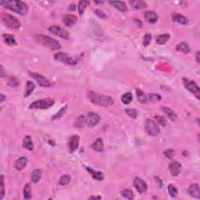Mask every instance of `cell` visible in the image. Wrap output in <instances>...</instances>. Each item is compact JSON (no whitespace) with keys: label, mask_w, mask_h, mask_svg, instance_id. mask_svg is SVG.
I'll list each match as a JSON object with an SVG mask.
<instances>
[{"label":"cell","mask_w":200,"mask_h":200,"mask_svg":"<svg viewBox=\"0 0 200 200\" xmlns=\"http://www.w3.org/2000/svg\"><path fill=\"white\" fill-rule=\"evenodd\" d=\"M1 5L6 9L21 15H25L28 11V6L22 1H16V0L2 1Z\"/></svg>","instance_id":"1"},{"label":"cell","mask_w":200,"mask_h":200,"mask_svg":"<svg viewBox=\"0 0 200 200\" xmlns=\"http://www.w3.org/2000/svg\"><path fill=\"white\" fill-rule=\"evenodd\" d=\"M87 97L92 103L101 106H110L113 104V99L108 95H99L94 91H88Z\"/></svg>","instance_id":"2"},{"label":"cell","mask_w":200,"mask_h":200,"mask_svg":"<svg viewBox=\"0 0 200 200\" xmlns=\"http://www.w3.org/2000/svg\"><path fill=\"white\" fill-rule=\"evenodd\" d=\"M35 40L36 42H38L41 45L47 47L51 50H59L61 48L59 41L54 38L45 36V35H37V36H35Z\"/></svg>","instance_id":"3"},{"label":"cell","mask_w":200,"mask_h":200,"mask_svg":"<svg viewBox=\"0 0 200 200\" xmlns=\"http://www.w3.org/2000/svg\"><path fill=\"white\" fill-rule=\"evenodd\" d=\"M2 21L7 28L10 29H19L21 26V23L15 17L8 13H2L1 16Z\"/></svg>","instance_id":"4"},{"label":"cell","mask_w":200,"mask_h":200,"mask_svg":"<svg viewBox=\"0 0 200 200\" xmlns=\"http://www.w3.org/2000/svg\"><path fill=\"white\" fill-rule=\"evenodd\" d=\"M54 104V100L50 98L38 99L30 105V109H48Z\"/></svg>","instance_id":"5"},{"label":"cell","mask_w":200,"mask_h":200,"mask_svg":"<svg viewBox=\"0 0 200 200\" xmlns=\"http://www.w3.org/2000/svg\"><path fill=\"white\" fill-rule=\"evenodd\" d=\"M145 131L151 136H157L160 133L159 126L152 120L147 119L145 123Z\"/></svg>","instance_id":"6"},{"label":"cell","mask_w":200,"mask_h":200,"mask_svg":"<svg viewBox=\"0 0 200 200\" xmlns=\"http://www.w3.org/2000/svg\"><path fill=\"white\" fill-rule=\"evenodd\" d=\"M54 58L57 61L63 63L64 64H67V65H75L77 63V61L72 56L68 55L67 53H65V52H56L54 56Z\"/></svg>","instance_id":"7"},{"label":"cell","mask_w":200,"mask_h":200,"mask_svg":"<svg viewBox=\"0 0 200 200\" xmlns=\"http://www.w3.org/2000/svg\"><path fill=\"white\" fill-rule=\"evenodd\" d=\"M183 83H184V85H185V88L187 90L191 92L197 98H199V88L197 85L196 83L193 81H191L189 79H187V78H183Z\"/></svg>","instance_id":"8"},{"label":"cell","mask_w":200,"mask_h":200,"mask_svg":"<svg viewBox=\"0 0 200 200\" xmlns=\"http://www.w3.org/2000/svg\"><path fill=\"white\" fill-rule=\"evenodd\" d=\"M30 76L31 78H33L39 84V85H41V87H50L52 85V84L50 83V81L47 79L46 78H45L44 76L41 75L40 74H38V73H35V72H29Z\"/></svg>","instance_id":"9"},{"label":"cell","mask_w":200,"mask_h":200,"mask_svg":"<svg viewBox=\"0 0 200 200\" xmlns=\"http://www.w3.org/2000/svg\"><path fill=\"white\" fill-rule=\"evenodd\" d=\"M48 31L51 33H52L53 35L60 37V38H64V39H68L70 38L69 33L59 26H55L54 25V26L49 27L48 28Z\"/></svg>","instance_id":"10"},{"label":"cell","mask_w":200,"mask_h":200,"mask_svg":"<svg viewBox=\"0 0 200 200\" xmlns=\"http://www.w3.org/2000/svg\"><path fill=\"white\" fill-rule=\"evenodd\" d=\"M100 121L99 116L96 114L95 113L89 112L87 114L86 117V124L89 127L95 126Z\"/></svg>","instance_id":"11"},{"label":"cell","mask_w":200,"mask_h":200,"mask_svg":"<svg viewBox=\"0 0 200 200\" xmlns=\"http://www.w3.org/2000/svg\"><path fill=\"white\" fill-rule=\"evenodd\" d=\"M134 186L140 194L145 193L147 191L146 183L140 178H135L134 180Z\"/></svg>","instance_id":"12"},{"label":"cell","mask_w":200,"mask_h":200,"mask_svg":"<svg viewBox=\"0 0 200 200\" xmlns=\"http://www.w3.org/2000/svg\"><path fill=\"white\" fill-rule=\"evenodd\" d=\"M79 140L80 138L78 135H72L70 138L69 142H68V146H69V150L71 152H74L77 148H78L79 145Z\"/></svg>","instance_id":"13"},{"label":"cell","mask_w":200,"mask_h":200,"mask_svg":"<svg viewBox=\"0 0 200 200\" xmlns=\"http://www.w3.org/2000/svg\"><path fill=\"white\" fill-rule=\"evenodd\" d=\"M169 169L173 176H178L181 171V164L178 161H173L169 164Z\"/></svg>","instance_id":"14"},{"label":"cell","mask_w":200,"mask_h":200,"mask_svg":"<svg viewBox=\"0 0 200 200\" xmlns=\"http://www.w3.org/2000/svg\"><path fill=\"white\" fill-rule=\"evenodd\" d=\"M188 192L191 196L194 198H200V191H199V185L196 183L192 184L189 186L188 189Z\"/></svg>","instance_id":"15"},{"label":"cell","mask_w":200,"mask_h":200,"mask_svg":"<svg viewBox=\"0 0 200 200\" xmlns=\"http://www.w3.org/2000/svg\"><path fill=\"white\" fill-rule=\"evenodd\" d=\"M145 21L149 24H154L158 21V16L153 11H146L144 14Z\"/></svg>","instance_id":"16"},{"label":"cell","mask_w":200,"mask_h":200,"mask_svg":"<svg viewBox=\"0 0 200 200\" xmlns=\"http://www.w3.org/2000/svg\"><path fill=\"white\" fill-rule=\"evenodd\" d=\"M63 21V24H65L66 26L72 27L77 22V17L72 15V14H67V15H66L64 17Z\"/></svg>","instance_id":"17"},{"label":"cell","mask_w":200,"mask_h":200,"mask_svg":"<svg viewBox=\"0 0 200 200\" xmlns=\"http://www.w3.org/2000/svg\"><path fill=\"white\" fill-rule=\"evenodd\" d=\"M110 4H111L117 10L121 11L122 13L126 12L128 10V7H127L126 4L124 3V2H121V1H112V2H110Z\"/></svg>","instance_id":"18"},{"label":"cell","mask_w":200,"mask_h":200,"mask_svg":"<svg viewBox=\"0 0 200 200\" xmlns=\"http://www.w3.org/2000/svg\"><path fill=\"white\" fill-rule=\"evenodd\" d=\"M28 159H27L26 157H20L19 159L17 160L16 161L15 163V168L17 171H22L25 167L28 164Z\"/></svg>","instance_id":"19"},{"label":"cell","mask_w":200,"mask_h":200,"mask_svg":"<svg viewBox=\"0 0 200 200\" xmlns=\"http://www.w3.org/2000/svg\"><path fill=\"white\" fill-rule=\"evenodd\" d=\"M172 19L174 21H176V22L179 23L182 25H186L187 24H188V20L183 15H181V14L174 13L172 15Z\"/></svg>","instance_id":"20"},{"label":"cell","mask_w":200,"mask_h":200,"mask_svg":"<svg viewBox=\"0 0 200 200\" xmlns=\"http://www.w3.org/2000/svg\"><path fill=\"white\" fill-rule=\"evenodd\" d=\"M23 147L26 149L29 150V151H33L34 149V146H33V142L31 138L29 135L24 137V140H23Z\"/></svg>","instance_id":"21"},{"label":"cell","mask_w":200,"mask_h":200,"mask_svg":"<svg viewBox=\"0 0 200 200\" xmlns=\"http://www.w3.org/2000/svg\"><path fill=\"white\" fill-rule=\"evenodd\" d=\"M91 147H92V148L94 150L97 151V152H102L104 150V144L102 138H99L95 140V141L92 144Z\"/></svg>","instance_id":"22"},{"label":"cell","mask_w":200,"mask_h":200,"mask_svg":"<svg viewBox=\"0 0 200 200\" xmlns=\"http://www.w3.org/2000/svg\"><path fill=\"white\" fill-rule=\"evenodd\" d=\"M129 3H130V5L133 7V8H135V9H137V10L143 9V8L147 7L146 2H144V1H141V0L130 1Z\"/></svg>","instance_id":"23"},{"label":"cell","mask_w":200,"mask_h":200,"mask_svg":"<svg viewBox=\"0 0 200 200\" xmlns=\"http://www.w3.org/2000/svg\"><path fill=\"white\" fill-rule=\"evenodd\" d=\"M2 38H3L5 43L8 45H17L15 38L13 35H9V34H4L2 35Z\"/></svg>","instance_id":"24"},{"label":"cell","mask_w":200,"mask_h":200,"mask_svg":"<svg viewBox=\"0 0 200 200\" xmlns=\"http://www.w3.org/2000/svg\"><path fill=\"white\" fill-rule=\"evenodd\" d=\"M162 110H163V112L165 113L167 115V117L171 120V121H176V119L178 118V117H177V114L175 113V112H174V110H172L171 108H168V107L164 106V107H162Z\"/></svg>","instance_id":"25"},{"label":"cell","mask_w":200,"mask_h":200,"mask_svg":"<svg viewBox=\"0 0 200 200\" xmlns=\"http://www.w3.org/2000/svg\"><path fill=\"white\" fill-rule=\"evenodd\" d=\"M87 171H89L90 173L91 174V176L94 179L98 180V181H102L104 179V174L102 172H99V171H93L91 168H88L87 167Z\"/></svg>","instance_id":"26"},{"label":"cell","mask_w":200,"mask_h":200,"mask_svg":"<svg viewBox=\"0 0 200 200\" xmlns=\"http://www.w3.org/2000/svg\"><path fill=\"white\" fill-rule=\"evenodd\" d=\"M176 49L178 52H181L185 54L188 53L190 52V48L186 42H181L180 44H178L176 47Z\"/></svg>","instance_id":"27"},{"label":"cell","mask_w":200,"mask_h":200,"mask_svg":"<svg viewBox=\"0 0 200 200\" xmlns=\"http://www.w3.org/2000/svg\"><path fill=\"white\" fill-rule=\"evenodd\" d=\"M170 39V35L168 34H163V35H160L157 37L156 41L158 45H163V44L167 43L168 40Z\"/></svg>","instance_id":"28"},{"label":"cell","mask_w":200,"mask_h":200,"mask_svg":"<svg viewBox=\"0 0 200 200\" xmlns=\"http://www.w3.org/2000/svg\"><path fill=\"white\" fill-rule=\"evenodd\" d=\"M41 177V171L40 170L36 169L35 171H33L32 174H31V181L33 183H37L40 181Z\"/></svg>","instance_id":"29"},{"label":"cell","mask_w":200,"mask_h":200,"mask_svg":"<svg viewBox=\"0 0 200 200\" xmlns=\"http://www.w3.org/2000/svg\"><path fill=\"white\" fill-rule=\"evenodd\" d=\"M35 84L31 81H28L27 82V86H26V91H25V93H24V97H28L31 93H32V91H34L35 89Z\"/></svg>","instance_id":"30"},{"label":"cell","mask_w":200,"mask_h":200,"mask_svg":"<svg viewBox=\"0 0 200 200\" xmlns=\"http://www.w3.org/2000/svg\"><path fill=\"white\" fill-rule=\"evenodd\" d=\"M85 124H86V118H85L84 116H81L76 119L74 122V126L77 128H83Z\"/></svg>","instance_id":"31"},{"label":"cell","mask_w":200,"mask_h":200,"mask_svg":"<svg viewBox=\"0 0 200 200\" xmlns=\"http://www.w3.org/2000/svg\"><path fill=\"white\" fill-rule=\"evenodd\" d=\"M147 102H156L161 100V96L159 94L149 93L146 95Z\"/></svg>","instance_id":"32"},{"label":"cell","mask_w":200,"mask_h":200,"mask_svg":"<svg viewBox=\"0 0 200 200\" xmlns=\"http://www.w3.org/2000/svg\"><path fill=\"white\" fill-rule=\"evenodd\" d=\"M133 99L132 94L131 92H127V93L124 94L121 97V101L124 104H129L131 103V101Z\"/></svg>","instance_id":"33"},{"label":"cell","mask_w":200,"mask_h":200,"mask_svg":"<svg viewBox=\"0 0 200 200\" xmlns=\"http://www.w3.org/2000/svg\"><path fill=\"white\" fill-rule=\"evenodd\" d=\"M24 197L25 199H30L31 198V188L30 184H26L24 186Z\"/></svg>","instance_id":"34"},{"label":"cell","mask_w":200,"mask_h":200,"mask_svg":"<svg viewBox=\"0 0 200 200\" xmlns=\"http://www.w3.org/2000/svg\"><path fill=\"white\" fill-rule=\"evenodd\" d=\"M88 5H89V2H88V1H80V2H78V6L79 13L82 14Z\"/></svg>","instance_id":"35"},{"label":"cell","mask_w":200,"mask_h":200,"mask_svg":"<svg viewBox=\"0 0 200 200\" xmlns=\"http://www.w3.org/2000/svg\"><path fill=\"white\" fill-rule=\"evenodd\" d=\"M70 181H71V176L68 174H64L60 178L59 184L60 185H66L69 184Z\"/></svg>","instance_id":"36"},{"label":"cell","mask_w":200,"mask_h":200,"mask_svg":"<svg viewBox=\"0 0 200 200\" xmlns=\"http://www.w3.org/2000/svg\"><path fill=\"white\" fill-rule=\"evenodd\" d=\"M121 195L123 197L128 199H133L134 198V194L133 191L130 189H124L121 191Z\"/></svg>","instance_id":"37"},{"label":"cell","mask_w":200,"mask_h":200,"mask_svg":"<svg viewBox=\"0 0 200 200\" xmlns=\"http://www.w3.org/2000/svg\"><path fill=\"white\" fill-rule=\"evenodd\" d=\"M5 195V184H4L3 174L1 175V181H0V199H2Z\"/></svg>","instance_id":"38"},{"label":"cell","mask_w":200,"mask_h":200,"mask_svg":"<svg viewBox=\"0 0 200 200\" xmlns=\"http://www.w3.org/2000/svg\"><path fill=\"white\" fill-rule=\"evenodd\" d=\"M136 92H137V97H138V99L139 100V102H142V103L147 102V97L146 95H145V93H144L143 91H141V90H137Z\"/></svg>","instance_id":"39"},{"label":"cell","mask_w":200,"mask_h":200,"mask_svg":"<svg viewBox=\"0 0 200 200\" xmlns=\"http://www.w3.org/2000/svg\"><path fill=\"white\" fill-rule=\"evenodd\" d=\"M19 84V81L16 78H14V77H11V78H10L9 80H8V85H9L10 86L13 87V88H15V87L18 86Z\"/></svg>","instance_id":"40"},{"label":"cell","mask_w":200,"mask_h":200,"mask_svg":"<svg viewBox=\"0 0 200 200\" xmlns=\"http://www.w3.org/2000/svg\"><path fill=\"white\" fill-rule=\"evenodd\" d=\"M168 191H169V194L171 195V196L172 197H176L177 195H178V189L174 185H169L168 186Z\"/></svg>","instance_id":"41"},{"label":"cell","mask_w":200,"mask_h":200,"mask_svg":"<svg viewBox=\"0 0 200 200\" xmlns=\"http://www.w3.org/2000/svg\"><path fill=\"white\" fill-rule=\"evenodd\" d=\"M125 112H126V113L129 117H131L133 119H135L137 117V116H138V112L135 109H126L125 110Z\"/></svg>","instance_id":"42"},{"label":"cell","mask_w":200,"mask_h":200,"mask_svg":"<svg viewBox=\"0 0 200 200\" xmlns=\"http://www.w3.org/2000/svg\"><path fill=\"white\" fill-rule=\"evenodd\" d=\"M67 109V106H64L63 108H62V109H61L59 112L57 113L56 115H54L53 117H52V120H56V119H58V118L61 117H62V116L65 113Z\"/></svg>","instance_id":"43"},{"label":"cell","mask_w":200,"mask_h":200,"mask_svg":"<svg viewBox=\"0 0 200 200\" xmlns=\"http://www.w3.org/2000/svg\"><path fill=\"white\" fill-rule=\"evenodd\" d=\"M155 119L156 120V121L158 123H159L160 125H162L163 127H165L166 124H167V121H166L165 118L163 117H162V116H156L155 117Z\"/></svg>","instance_id":"44"},{"label":"cell","mask_w":200,"mask_h":200,"mask_svg":"<svg viewBox=\"0 0 200 200\" xmlns=\"http://www.w3.org/2000/svg\"><path fill=\"white\" fill-rule=\"evenodd\" d=\"M151 39H152V35H150V34H146V35L144 36L143 38V45H145V46H147V45H149Z\"/></svg>","instance_id":"45"},{"label":"cell","mask_w":200,"mask_h":200,"mask_svg":"<svg viewBox=\"0 0 200 200\" xmlns=\"http://www.w3.org/2000/svg\"><path fill=\"white\" fill-rule=\"evenodd\" d=\"M95 14H96V15L98 16V17L102 18V19H105V18L107 17V16L106 15V14L102 12V11L99 10H95Z\"/></svg>","instance_id":"46"},{"label":"cell","mask_w":200,"mask_h":200,"mask_svg":"<svg viewBox=\"0 0 200 200\" xmlns=\"http://www.w3.org/2000/svg\"><path fill=\"white\" fill-rule=\"evenodd\" d=\"M173 154H174V152H173L172 149H167L164 152V155L167 158H171L173 156Z\"/></svg>","instance_id":"47"},{"label":"cell","mask_w":200,"mask_h":200,"mask_svg":"<svg viewBox=\"0 0 200 200\" xmlns=\"http://www.w3.org/2000/svg\"><path fill=\"white\" fill-rule=\"evenodd\" d=\"M0 68H1V69H0L1 70V74H0V75H1V78H3L4 75H5V73H4V68L2 66H1Z\"/></svg>","instance_id":"48"},{"label":"cell","mask_w":200,"mask_h":200,"mask_svg":"<svg viewBox=\"0 0 200 200\" xmlns=\"http://www.w3.org/2000/svg\"><path fill=\"white\" fill-rule=\"evenodd\" d=\"M75 9H76V6L74 5V4H72V5H71V6H69L70 10L74 11V10H75Z\"/></svg>","instance_id":"49"},{"label":"cell","mask_w":200,"mask_h":200,"mask_svg":"<svg viewBox=\"0 0 200 200\" xmlns=\"http://www.w3.org/2000/svg\"><path fill=\"white\" fill-rule=\"evenodd\" d=\"M199 52H197L196 53V61L198 63H199Z\"/></svg>","instance_id":"50"},{"label":"cell","mask_w":200,"mask_h":200,"mask_svg":"<svg viewBox=\"0 0 200 200\" xmlns=\"http://www.w3.org/2000/svg\"><path fill=\"white\" fill-rule=\"evenodd\" d=\"M1 95V102H3V101H4V100H5V98H6V97L5 96H4V95H3V94H1V95Z\"/></svg>","instance_id":"51"},{"label":"cell","mask_w":200,"mask_h":200,"mask_svg":"<svg viewBox=\"0 0 200 200\" xmlns=\"http://www.w3.org/2000/svg\"><path fill=\"white\" fill-rule=\"evenodd\" d=\"M90 198H98V199H100V198H101V197H99V196H98V197L92 196V197H90Z\"/></svg>","instance_id":"52"}]
</instances>
